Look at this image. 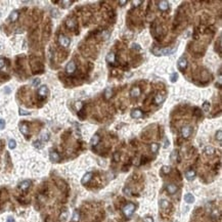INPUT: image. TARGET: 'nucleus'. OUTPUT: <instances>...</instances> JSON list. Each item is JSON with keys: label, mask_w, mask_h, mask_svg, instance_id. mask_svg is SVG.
I'll use <instances>...</instances> for the list:
<instances>
[{"label": "nucleus", "mask_w": 222, "mask_h": 222, "mask_svg": "<svg viewBox=\"0 0 222 222\" xmlns=\"http://www.w3.org/2000/svg\"><path fill=\"white\" fill-rule=\"evenodd\" d=\"M167 145H169V141L166 140V142H165V147H167Z\"/></svg>", "instance_id": "37998d69"}, {"label": "nucleus", "mask_w": 222, "mask_h": 222, "mask_svg": "<svg viewBox=\"0 0 222 222\" xmlns=\"http://www.w3.org/2000/svg\"><path fill=\"white\" fill-rule=\"evenodd\" d=\"M134 210H135V205L132 204V203H129V204L125 205L123 207V209H122V211H123V213H124V215L126 217H130L133 214Z\"/></svg>", "instance_id": "f257e3e1"}, {"label": "nucleus", "mask_w": 222, "mask_h": 222, "mask_svg": "<svg viewBox=\"0 0 222 222\" xmlns=\"http://www.w3.org/2000/svg\"><path fill=\"white\" fill-rule=\"evenodd\" d=\"M165 99H166V94L160 92V93H158V94L156 95V97H155V102L158 103V105H160V103H162Z\"/></svg>", "instance_id": "0eeeda50"}, {"label": "nucleus", "mask_w": 222, "mask_h": 222, "mask_svg": "<svg viewBox=\"0 0 222 222\" xmlns=\"http://www.w3.org/2000/svg\"><path fill=\"white\" fill-rule=\"evenodd\" d=\"M16 146H17L16 140H15V139H10V140L8 141V147H9L10 150H14V149H16Z\"/></svg>", "instance_id": "a878e982"}, {"label": "nucleus", "mask_w": 222, "mask_h": 222, "mask_svg": "<svg viewBox=\"0 0 222 222\" xmlns=\"http://www.w3.org/2000/svg\"><path fill=\"white\" fill-rule=\"evenodd\" d=\"M130 95H131L132 97H137V96H139V95H140V89H139V87H133V88L131 89V91H130Z\"/></svg>", "instance_id": "f8f14e48"}, {"label": "nucleus", "mask_w": 222, "mask_h": 222, "mask_svg": "<svg viewBox=\"0 0 222 222\" xmlns=\"http://www.w3.org/2000/svg\"><path fill=\"white\" fill-rule=\"evenodd\" d=\"M177 78H178V75H177L176 73H173L172 75H171V77H170V79H171V82H172V83L176 82V81H177Z\"/></svg>", "instance_id": "c85d7f7f"}, {"label": "nucleus", "mask_w": 222, "mask_h": 222, "mask_svg": "<svg viewBox=\"0 0 222 222\" xmlns=\"http://www.w3.org/2000/svg\"><path fill=\"white\" fill-rule=\"evenodd\" d=\"M92 178V173L91 172H88V173H86L83 177H82V180H81V182H82V184H86V183H88L89 181H90V179Z\"/></svg>", "instance_id": "9d476101"}, {"label": "nucleus", "mask_w": 222, "mask_h": 222, "mask_svg": "<svg viewBox=\"0 0 222 222\" xmlns=\"http://www.w3.org/2000/svg\"><path fill=\"white\" fill-rule=\"evenodd\" d=\"M159 147H160V146H159L158 143H152V144H151V151H152V153H154V154L158 153Z\"/></svg>", "instance_id": "b1692460"}, {"label": "nucleus", "mask_w": 222, "mask_h": 222, "mask_svg": "<svg viewBox=\"0 0 222 222\" xmlns=\"http://www.w3.org/2000/svg\"><path fill=\"white\" fill-rule=\"evenodd\" d=\"M112 93H113V90H112V88H107L106 90H105V97L107 98V99H109V98H111V96H112Z\"/></svg>", "instance_id": "393cba45"}, {"label": "nucleus", "mask_w": 222, "mask_h": 222, "mask_svg": "<svg viewBox=\"0 0 222 222\" xmlns=\"http://www.w3.org/2000/svg\"><path fill=\"white\" fill-rule=\"evenodd\" d=\"M43 140H45V141L48 140V134H44L43 135Z\"/></svg>", "instance_id": "a19ab883"}, {"label": "nucleus", "mask_w": 222, "mask_h": 222, "mask_svg": "<svg viewBox=\"0 0 222 222\" xmlns=\"http://www.w3.org/2000/svg\"><path fill=\"white\" fill-rule=\"evenodd\" d=\"M98 141H99V136L97 134H95L94 136H92V138L90 140V144L91 145H96L98 143Z\"/></svg>", "instance_id": "5701e85b"}, {"label": "nucleus", "mask_w": 222, "mask_h": 222, "mask_svg": "<svg viewBox=\"0 0 222 222\" xmlns=\"http://www.w3.org/2000/svg\"><path fill=\"white\" fill-rule=\"evenodd\" d=\"M209 109H210V103H209L208 101L204 102V105H203V110H204L205 112H209Z\"/></svg>", "instance_id": "c756f323"}, {"label": "nucleus", "mask_w": 222, "mask_h": 222, "mask_svg": "<svg viewBox=\"0 0 222 222\" xmlns=\"http://www.w3.org/2000/svg\"><path fill=\"white\" fill-rule=\"evenodd\" d=\"M6 222H15V219L12 218V217H9L8 219H7V221Z\"/></svg>", "instance_id": "79ce46f5"}, {"label": "nucleus", "mask_w": 222, "mask_h": 222, "mask_svg": "<svg viewBox=\"0 0 222 222\" xmlns=\"http://www.w3.org/2000/svg\"><path fill=\"white\" fill-rule=\"evenodd\" d=\"M185 177H186L187 180H192L195 177V171L194 170H188L185 173Z\"/></svg>", "instance_id": "2eb2a0df"}, {"label": "nucleus", "mask_w": 222, "mask_h": 222, "mask_svg": "<svg viewBox=\"0 0 222 222\" xmlns=\"http://www.w3.org/2000/svg\"><path fill=\"white\" fill-rule=\"evenodd\" d=\"M5 127V121L4 120H0V129H3Z\"/></svg>", "instance_id": "72a5a7b5"}, {"label": "nucleus", "mask_w": 222, "mask_h": 222, "mask_svg": "<svg viewBox=\"0 0 222 222\" xmlns=\"http://www.w3.org/2000/svg\"><path fill=\"white\" fill-rule=\"evenodd\" d=\"M66 25H67V27H68L69 29H75V28H76V22L74 21L73 19L68 20V21L66 22Z\"/></svg>", "instance_id": "a211bd4d"}, {"label": "nucleus", "mask_w": 222, "mask_h": 222, "mask_svg": "<svg viewBox=\"0 0 222 222\" xmlns=\"http://www.w3.org/2000/svg\"><path fill=\"white\" fill-rule=\"evenodd\" d=\"M114 160H115L116 162H118V161L120 160V155H119V153H115V155H114Z\"/></svg>", "instance_id": "f704fd0d"}, {"label": "nucleus", "mask_w": 222, "mask_h": 222, "mask_svg": "<svg viewBox=\"0 0 222 222\" xmlns=\"http://www.w3.org/2000/svg\"><path fill=\"white\" fill-rule=\"evenodd\" d=\"M49 158H50V161L52 162H58L59 161V156L56 152H51L50 155H49Z\"/></svg>", "instance_id": "dca6fc26"}, {"label": "nucleus", "mask_w": 222, "mask_h": 222, "mask_svg": "<svg viewBox=\"0 0 222 222\" xmlns=\"http://www.w3.org/2000/svg\"><path fill=\"white\" fill-rule=\"evenodd\" d=\"M38 94H39V96H41V97H45V96L48 94V88H47L45 85L41 86V87L39 88V90H38Z\"/></svg>", "instance_id": "6e6552de"}, {"label": "nucleus", "mask_w": 222, "mask_h": 222, "mask_svg": "<svg viewBox=\"0 0 222 222\" xmlns=\"http://www.w3.org/2000/svg\"><path fill=\"white\" fill-rule=\"evenodd\" d=\"M0 147H1V141H0Z\"/></svg>", "instance_id": "a18cd8bd"}, {"label": "nucleus", "mask_w": 222, "mask_h": 222, "mask_svg": "<svg viewBox=\"0 0 222 222\" xmlns=\"http://www.w3.org/2000/svg\"><path fill=\"white\" fill-rule=\"evenodd\" d=\"M168 206H169L168 201H166V200H162V201L160 202V207H161L162 209H166V208H168Z\"/></svg>", "instance_id": "bb28decb"}, {"label": "nucleus", "mask_w": 222, "mask_h": 222, "mask_svg": "<svg viewBox=\"0 0 222 222\" xmlns=\"http://www.w3.org/2000/svg\"><path fill=\"white\" fill-rule=\"evenodd\" d=\"M184 201H185L186 203H188V204H191V203L194 202V197H193L191 193H186V194L184 195Z\"/></svg>", "instance_id": "6ab92c4d"}, {"label": "nucleus", "mask_w": 222, "mask_h": 222, "mask_svg": "<svg viewBox=\"0 0 222 222\" xmlns=\"http://www.w3.org/2000/svg\"><path fill=\"white\" fill-rule=\"evenodd\" d=\"M4 66H5V61H4V59H3V58H0V70H1Z\"/></svg>", "instance_id": "c9c22d12"}, {"label": "nucleus", "mask_w": 222, "mask_h": 222, "mask_svg": "<svg viewBox=\"0 0 222 222\" xmlns=\"http://www.w3.org/2000/svg\"><path fill=\"white\" fill-rule=\"evenodd\" d=\"M126 3V1H120V4H125Z\"/></svg>", "instance_id": "c03bdc74"}, {"label": "nucleus", "mask_w": 222, "mask_h": 222, "mask_svg": "<svg viewBox=\"0 0 222 222\" xmlns=\"http://www.w3.org/2000/svg\"><path fill=\"white\" fill-rule=\"evenodd\" d=\"M191 127L190 126H184V127H182V129H181V134H182V136L184 137V138H187V137H189L190 136V133H191Z\"/></svg>", "instance_id": "20e7f679"}, {"label": "nucleus", "mask_w": 222, "mask_h": 222, "mask_svg": "<svg viewBox=\"0 0 222 222\" xmlns=\"http://www.w3.org/2000/svg\"><path fill=\"white\" fill-rule=\"evenodd\" d=\"M20 115H21V116H23V115H30V113H29V112H26V111H24V110H22V109H20Z\"/></svg>", "instance_id": "e433bc0d"}, {"label": "nucleus", "mask_w": 222, "mask_h": 222, "mask_svg": "<svg viewBox=\"0 0 222 222\" xmlns=\"http://www.w3.org/2000/svg\"><path fill=\"white\" fill-rule=\"evenodd\" d=\"M170 170H171V168H170L169 166H163V167H162V171H163L164 173H169Z\"/></svg>", "instance_id": "7c9ffc66"}, {"label": "nucleus", "mask_w": 222, "mask_h": 222, "mask_svg": "<svg viewBox=\"0 0 222 222\" xmlns=\"http://www.w3.org/2000/svg\"><path fill=\"white\" fill-rule=\"evenodd\" d=\"M58 40H59V43H60V45H61V46H63V47H68V46L70 45V39H69L68 37L63 36V35H60Z\"/></svg>", "instance_id": "423d86ee"}, {"label": "nucleus", "mask_w": 222, "mask_h": 222, "mask_svg": "<svg viewBox=\"0 0 222 222\" xmlns=\"http://www.w3.org/2000/svg\"><path fill=\"white\" fill-rule=\"evenodd\" d=\"M144 222H154V219L152 217H146L144 218Z\"/></svg>", "instance_id": "4c0bfd02"}, {"label": "nucleus", "mask_w": 222, "mask_h": 222, "mask_svg": "<svg viewBox=\"0 0 222 222\" xmlns=\"http://www.w3.org/2000/svg\"><path fill=\"white\" fill-rule=\"evenodd\" d=\"M34 146H35V147H37V149H41V147H42V145H41V142H40L39 140H37V141H35V142H34Z\"/></svg>", "instance_id": "473e14b6"}, {"label": "nucleus", "mask_w": 222, "mask_h": 222, "mask_svg": "<svg viewBox=\"0 0 222 222\" xmlns=\"http://www.w3.org/2000/svg\"><path fill=\"white\" fill-rule=\"evenodd\" d=\"M79 218H80L79 212H78V211H75V212H74V214H73V220L75 221V222H77V221L79 220Z\"/></svg>", "instance_id": "cd10ccee"}, {"label": "nucleus", "mask_w": 222, "mask_h": 222, "mask_svg": "<svg viewBox=\"0 0 222 222\" xmlns=\"http://www.w3.org/2000/svg\"><path fill=\"white\" fill-rule=\"evenodd\" d=\"M30 185H31V181H30V180H25V181H23V182L20 184V188H21L22 190H27V189L30 187Z\"/></svg>", "instance_id": "4468645a"}, {"label": "nucleus", "mask_w": 222, "mask_h": 222, "mask_svg": "<svg viewBox=\"0 0 222 222\" xmlns=\"http://www.w3.org/2000/svg\"><path fill=\"white\" fill-rule=\"evenodd\" d=\"M66 71H67V73H69V74H73L74 72L76 71V64H75V62H74V61H70V62L67 64V67H66Z\"/></svg>", "instance_id": "39448f33"}, {"label": "nucleus", "mask_w": 222, "mask_h": 222, "mask_svg": "<svg viewBox=\"0 0 222 222\" xmlns=\"http://www.w3.org/2000/svg\"><path fill=\"white\" fill-rule=\"evenodd\" d=\"M124 192L127 193V194H131V190L129 188H124Z\"/></svg>", "instance_id": "58836bf2"}, {"label": "nucleus", "mask_w": 222, "mask_h": 222, "mask_svg": "<svg viewBox=\"0 0 222 222\" xmlns=\"http://www.w3.org/2000/svg\"><path fill=\"white\" fill-rule=\"evenodd\" d=\"M18 18H19V11H12L10 14V16H9V21L16 22L18 20Z\"/></svg>", "instance_id": "4be33fe9"}, {"label": "nucleus", "mask_w": 222, "mask_h": 222, "mask_svg": "<svg viewBox=\"0 0 222 222\" xmlns=\"http://www.w3.org/2000/svg\"><path fill=\"white\" fill-rule=\"evenodd\" d=\"M221 135H222V131H221V130H218V132H217V134H216V137H217V139H218L220 142H221V139H222V136H221Z\"/></svg>", "instance_id": "2f4dec72"}, {"label": "nucleus", "mask_w": 222, "mask_h": 222, "mask_svg": "<svg viewBox=\"0 0 222 222\" xmlns=\"http://www.w3.org/2000/svg\"><path fill=\"white\" fill-rule=\"evenodd\" d=\"M214 153H215V149L214 147H212V146H206V149H205V154L206 155H214Z\"/></svg>", "instance_id": "412c9836"}, {"label": "nucleus", "mask_w": 222, "mask_h": 222, "mask_svg": "<svg viewBox=\"0 0 222 222\" xmlns=\"http://www.w3.org/2000/svg\"><path fill=\"white\" fill-rule=\"evenodd\" d=\"M177 67H178V69H179L180 71H184V70L186 69V67H187V60H186V58H185L184 56H182V57H180V58L178 59V61H177Z\"/></svg>", "instance_id": "7ed1b4c3"}, {"label": "nucleus", "mask_w": 222, "mask_h": 222, "mask_svg": "<svg viewBox=\"0 0 222 222\" xmlns=\"http://www.w3.org/2000/svg\"><path fill=\"white\" fill-rule=\"evenodd\" d=\"M106 59H107V61H108V62H110V63H113V62H115V54H114L113 52H110V53H108V54H107V57H106Z\"/></svg>", "instance_id": "aec40b11"}, {"label": "nucleus", "mask_w": 222, "mask_h": 222, "mask_svg": "<svg viewBox=\"0 0 222 222\" xmlns=\"http://www.w3.org/2000/svg\"><path fill=\"white\" fill-rule=\"evenodd\" d=\"M20 130H21V132H22L24 135H26V136L29 134V128H28V126H27L25 123L20 124Z\"/></svg>", "instance_id": "ddd939ff"}, {"label": "nucleus", "mask_w": 222, "mask_h": 222, "mask_svg": "<svg viewBox=\"0 0 222 222\" xmlns=\"http://www.w3.org/2000/svg\"><path fill=\"white\" fill-rule=\"evenodd\" d=\"M142 116H143V114H142V112L140 110L136 109V110H133L131 112V117L133 119H139V118H142Z\"/></svg>", "instance_id": "1a4fd4ad"}, {"label": "nucleus", "mask_w": 222, "mask_h": 222, "mask_svg": "<svg viewBox=\"0 0 222 222\" xmlns=\"http://www.w3.org/2000/svg\"><path fill=\"white\" fill-rule=\"evenodd\" d=\"M158 7H159V9H160V10H163V11H165V10H167V9L169 8V3H168L167 1H160V2H159V5H158Z\"/></svg>", "instance_id": "9b49d317"}, {"label": "nucleus", "mask_w": 222, "mask_h": 222, "mask_svg": "<svg viewBox=\"0 0 222 222\" xmlns=\"http://www.w3.org/2000/svg\"><path fill=\"white\" fill-rule=\"evenodd\" d=\"M176 50V47L174 48H164V49H159V50H155L153 49V52L156 54V55H169L171 53H173L174 51Z\"/></svg>", "instance_id": "f03ea898"}, {"label": "nucleus", "mask_w": 222, "mask_h": 222, "mask_svg": "<svg viewBox=\"0 0 222 222\" xmlns=\"http://www.w3.org/2000/svg\"><path fill=\"white\" fill-rule=\"evenodd\" d=\"M39 83H40V80H39V79H36V80L33 82V85H34V86H36V85H38Z\"/></svg>", "instance_id": "ea45409f"}, {"label": "nucleus", "mask_w": 222, "mask_h": 222, "mask_svg": "<svg viewBox=\"0 0 222 222\" xmlns=\"http://www.w3.org/2000/svg\"><path fill=\"white\" fill-rule=\"evenodd\" d=\"M167 190H168V192H169L170 194H174V193L177 191V186H176L175 184H169V185L167 186Z\"/></svg>", "instance_id": "f3484780"}]
</instances>
